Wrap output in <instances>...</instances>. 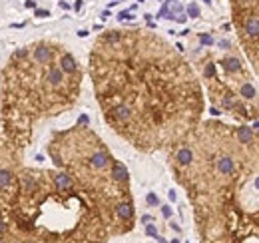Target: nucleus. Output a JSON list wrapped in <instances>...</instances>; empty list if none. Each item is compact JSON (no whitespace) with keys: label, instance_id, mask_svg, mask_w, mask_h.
<instances>
[{"label":"nucleus","instance_id":"1","mask_svg":"<svg viewBox=\"0 0 259 243\" xmlns=\"http://www.w3.org/2000/svg\"><path fill=\"white\" fill-rule=\"evenodd\" d=\"M88 74L104 122L140 152L167 153L203 120L199 74L158 32H102L88 56Z\"/></svg>","mask_w":259,"mask_h":243},{"label":"nucleus","instance_id":"2","mask_svg":"<svg viewBox=\"0 0 259 243\" xmlns=\"http://www.w3.org/2000/svg\"><path fill=\"white\" fill-rule=\"evenodd\" d=\"M167 164L192 204L199 243H259V132L201 120Z\"/></svg>","mask_w":259,"mask_h":243},{"label":"nucleus","instance_id":"3","mask_svg":"<svg viewBox=\"0 0 259 243\" xmlns=\"http://www.w3.org/2000/svg\"><path fill=\"white\" fill-rule=\"evenodd\" d=\"M106 217L58 168L26 166L0 142V243H108Z\"/></svg>","mask_w":259,"mask_h":243},{"label":"nucleus","instance_id":"4","mask_svg":"<svg viewBox=\"0 0 259 243\" xmlns=\"http://www.w3.org/2000/svg\"><path fill=\"white\" fill-rule=\"evenodd\" d=\"M84 68L58 40L16 48L0 70V138L26 150L40 124L72 110L82 94Z\"/></svg>","mask_w":259,"mask_h":243},{"label":"nucleus","instance_id":"5","mask_svg":"<svg viewBox=\"0 0 259 243\" xmlns=\"http://www.w3.org/2000/svg\"><path fill=\"white\" fill-rule=\"evenodd\" d=\"M54 168L78 183L106 217L112 237L136 227V204L126 166L88 124H76L50 134L46 144Z\"/></svg>","mask_w":259,"mask_h":243},{"label":"nucleus","instance_id":"6","mask_svg":"<svg viewBox=\"0 0 259 243\" xmlns=\"http://www.w3.org/2000/svg\"><path fill=\"white\" fill-rule=\"evenodd\" d=\"M226 46V52H205L199 64V80L207 88L213 114L222 110L235 120L255 122L259 118V92L241 58L227 42Z\"/></svg>","mask_w":259,"mask_h":243},{"label":"nucleus","instance_id":"7","mask_svg":"<svg viewBox=\"0 0 259 243\" xmlns=\"http://www.w3.org/2000/svg\"><path fill=\"white\" fill-rule=\"evenodd\" d=\"M237 42L259 76V0H229Z\"/></svg>","mask_w":259,"mask_h":243}]
</instances>
